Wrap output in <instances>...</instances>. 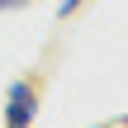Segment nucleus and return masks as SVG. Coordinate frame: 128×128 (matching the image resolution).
Returning a JSON list of instances; mask_svg holds the SVG:
<instances>
[{"instance_id":"nucleus-1","label":"nucleus","mask_w":128,"mask_h":128,"mask_svg":"<svg viewBox=\"0 0 128 128\" xmlns=\"http://www.w3.org/2000/svg\"><path fill=\"white\" fill-rule=\"evenodd\" d=\"M33 119H38V90L28 76H19L5 90V128H33Z\"/></svg>"},{"instance_id":"nucleus-2","label":"nucleus","mask_w":128,"mask_h":128,"mask_svg":"<svg viewBox=\"0 0 128 128\" xmlns=\"http://www.w3.org/2000/svg\"><path fill=\"white\" fill-rule=\"evenodd\" d=\"M81 5H86V0H62V5H57V19H71Z\"/></svg>"},{"instance_id":"nucleus-3","label":"nucleus","mask_w":128,"mask_h":128,"mask_svg":"<svg viewBox=\"0 0 128 128\" xmlns=\"http://www.w3.org/2000/svg\"><path fill=\"white\" fill-rule=\"evenodd\" d=\"M0 10H24V0H0Z\"/></svg>"}]
</instances>
